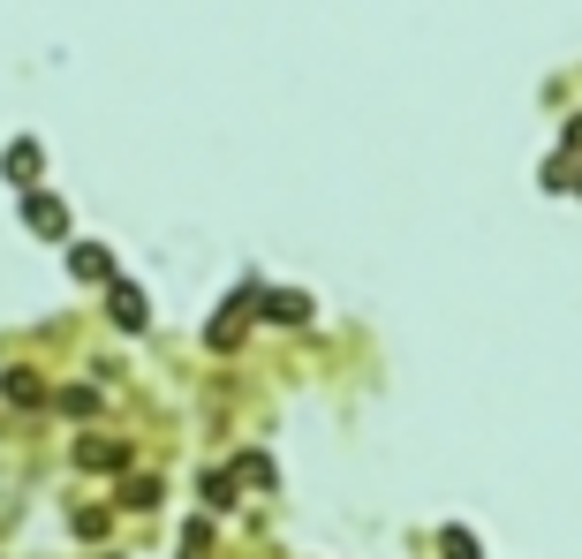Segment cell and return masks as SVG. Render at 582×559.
Masks as SVG:
<instances>
[{"label":"cell","mask_w":582,"mask_h":559,"mask_svg":"<svg viewBox=\"0 0 582 559\" xmlns=\"http://www.w3.org/2000/svg\"><path fill=\"white\" fill-rule=\"evenodd\" d=\"M106 303H114V325H144V318H152V310H144V288H129V280H114Z\"/></svg>","instance_id":"cell-2"},{"label":"cell","mask_w":582,"mask_h":559,"mask_svg":"<svg viewBox=\"0 0 582 559\" xmlns=\"http://www.w3.org/2000/svg\"><path fill=\"white\" fill-rule=\"evenodd\" d=\"M205 499H212V507H227V499H235V476L212 469V476H205Z\"/></svg>","instance_id":"cell-11"},{"label":"cell","mask_w":582,"mask_h":559,"mask_svg":"<svg viewBox=\"0 0 582 559\" xmlns=\"http://www.w3.org/2000/svg\"><path fill=\"white\" fill-rule=\"evenodd\" d=\"M257 303L273 310L280 325H303V318H310V303H303V295H288V288H280V295H257Z\"/></svg>","instance_id":"cell-5"},{"label":"cell","mask_w":582,"mask_h":559,"mask_svg":"<svg viewBox=\"0 0 582 559\" xmlns=\"http://www.w3.org/2000/svg\"><path fill=\"white\" fill-rule=\"evenodd\" d=\"M235 476H242V484H257V492H265V484H273V461H265V454H250V461H242Z\"/></svg>","instance_id":"cell-9"},{"label":"cell","mask_w":582,"mask_h":559,"mask_svg":"<svg viewBox=\"0 0 582 559\" xmlns=\"http://www.w3.org/2000/svg\"><path fill=\"white\" fill-rule=\"evenodd\" d=\"M23 220H31L38 235H61V204L53 197H23Z\"/></svg>","instance_id":"cell-4"},{"label":"cell","mask_w":582,"mask_h":559,"mask_svg":"<svg viewBox=\"0 0 582 559\" xmlns=\"http://www.w3.org/2000/svg\"><path fill=\"white\" fill-rule=\"evenodd\" d=\"M121 507H159V484L137 476V484H121Z\"/></svg>","instance_id":"cell-8"},{"label":"cell","mask_w":582,"mask_h":559,"mask_svg":"<svg viewBox=\"0 0 582 559\" xmlns=\"http://www.w3.org/2000/svg\"><path fill=\"white\" fill-rule=\"evenodd\" d=\"M76 461H84V469H121V446L114 439H91V446H76Z\"/></svg>","instance_id":"cell-6"},{"label":"cell","mask_w":582,"mask_h":559,"mask_svg":"<svg viewBox=\"0 0 582 559\" xmlns=\"http://www.w3.org/2000/svg\"><path fill=\"white\" fill-rule=\"evenodd\" d=\"M61 408H69V416H91V408H99V393H91V386H69V393H61Z\"/></svg>","instance_id":"cell-10"},{"label":"cell","mask_w":582,"mask_h":559,"mask_svg":"<svg viewBox=\"0 0 582 559\" xmlns=\"http://www.w3.org/2000/svg\"><path fill=\"white\" fill-rule=\"evenodd\" d=\"M69 272H76V280H114V257H106L99 242H76V250H69Z\"/></svg>","instance_id":"cell-1"},{"label":"cell","mask_w":582,"mask_h":559,"mask_svg":"<svg viewBox=\"0 0 582 559\" xmlns=\"http://www.w3.org/2000/svg\"><path fill=\"white\" fill-rule=\"evenodd\" d=\"M0 167H8V182H16V189H31V174H38V144H8V159H0Z\"/></svg>","instance_id":"cell-3"},{"label":"cell","mask_w":582,"mask_h":559,"mask_svg":"<svg viewBox=\"0 0 582 559\" xmlns=\"http://www.w3.org/2000/svg\"><path fill=\"white\" fill-rule=\"evenodd\" d=\"M0 393H8V401H38V393H46V386H38L31 371H8V378H0Z\"/></svg>","instance_id":"cell-7"}]
</instances>
